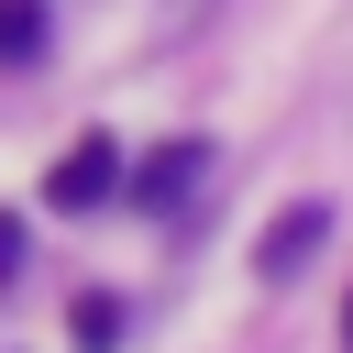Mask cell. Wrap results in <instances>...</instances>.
<instances>
[{
    "mask_svg": "<svg viewBox=\"0 0 353 353\" xmlns=\"http://www.w3.org/2000/svg\"><path fill=\"white\" fill-rule=\"evenodd\" d=\"M99 199H121V143L110 132H77L55 154V176H44V210H99Z\"/></svg>",
    "mask_w": 353,
    "mask_h": 353,
    "instance_id": "1",
    "label": "cell"
},
{
    "mask_svg": "<svg viewBox=\"0 0 353 353\" xmlns=\"http://www.w3.org/2000/svg\"><path fill=\"white\" fill-rule=\"evenodd\" d=\"M132 199H143L154 221L199 210V199H210V143H199V132H188V143H154V154H143V176H132Z\"/></svg>",
    "mask_w": 353,
    "mask_h": 353,
    "instance_id": "2",
    "label": "cell"
},
{
    "mask_svg": "<svg viewBox=\"0 0 353 353\" xmlns=\"http://www.w3.org/2000/svg\"><path fill=\"white\" fill-rule=\"evenodd\" d=\"M320 243H331V210H320V199H298V210H276V221H265V243H254V265H265V276L287 287V276H298V265H309Z\"/></svg>",
    "mask_w": 353,
    "mask_h": 353,
    "instance_id": "3",
    "label": "cell"
},
{
    "mask_svg": "<svg viewBox=\"0 0 353 353\" xmlns=\"http://www.w3.org/2000/svg\"><path fill=\"white\" fill-rule=\"evenodd\" d=\"M66 331H77V353H110V342H121V298H77Z\"/></svg>",
    "mask_w": 353,
    "mask_h": 353,
    "instance_id": "4",
    "label": "cell"
},
{
    "mask_svg": "<svg viewBox=\"0 0 353 353\" xmlns=\"http://www.w3.org/2000/svg\"><path fill=\"white\" fill-rule=\"evenodd\" d=\"M0 55H11V66L44 55V11H33V0H0Z\"/></svg>",
    "mask_w": 353,
    "mask_h": 353,
    "instance_id": "5",
    "label": "cell"
},
{
    "mask_svg": "<svg viewBox=\"0 0 353 353\" xmlns=\"http://www.w3.org/2000/svg\"><path fill=\"white\" fill-rule=\"evenodd\" d=\"M11 276H22V221L0 210V287H11Z\"/></svg>",
    "mask_w": 353,
    "mask_h": 353,
    "instance_id": "6",
    "label": "cell"
},
{
    "mask_svg": "<svg viewBox=\"0 0 353 353\" xmlns=\"http://www.w3.org/2000/svg\"><path fill=\"white\" fill-rule=\"evenodd\" d=\"M342 342H353V309H342Z\"/></svg>",
    "mask_w": 353,
    "mask_h": 353,
    "instance_id": "7",
    "label": "cell"
},
{
    "mask_svg": "<svg viewBox=\"0 0 353 353\" xmlns=\"http://www.w3.org/2000/svg\"><path fill=\"white\" fill-rule=\"evenodd\" d=\"M176 11H199V0H176Z\"/></svg>",
    "mask_w": 353,
    "mask_h": 353,
    "instance_id": "8",
    "label": "cell"
}]
</instances>
